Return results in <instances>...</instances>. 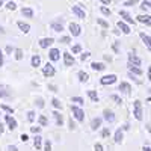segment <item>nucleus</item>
<instances>
[{
  "mask_svg": "<svg viewBox=\"0 0 151 151\" xmlns=\"http://www.w3.org/2000/svg\"><path fill=\"white\" fill-rule=\"evenodd\" d=\"M133 115H134V118L137 119V121H142V104H141V101L139 100H136V101L133 103Z\"/></svg>",
  "mask_w": 151,
  "mask_h": 151,
  "instance_id": "nucleus-1",
  "label": "nucleus"
},
{
  "mask_svg": "<svg viewBox=\"0 0 151 151\" xmlns=\"http://www.w3.org/2000/svg\"><path fill=\"white\" fill-rule=\"evenodd\" d=\"M71 110H73V115H74V118L77 119V121H83L85 119V112L80 109V107H77V106H71Z\"/></svg>",
  "mask_w": 151,
  "mask_h": 151,
  "instance_id": "nucleus-2",
  "label": "nucleus"
},
{
  "mask_svg": "<svg viewBox=\"0 0 151 151\" xmlns=\"http://www.w3.org/2000/svg\"><path fill=\"white\" fill-rule=\"evenodd\" d=\"M71 11H73V14H76L79 18H82V20L86 18V12L82 9L80 5H73V6H71Z\"/></svg>",
  "mask_w": 151,
  "mask_h": 151,
  "instance_id": "nucleus-3",
  "label": "nucleus"
},
{
  "mask_svg": "<svg viewBox=\"0 0 151 151\" xmlns=\"http://www.w3.org/2000/svg\"><path fill=\"white\" fill-rule=\"evenodd\" d=\"M100 82H101V85H112L116 82V76L115 74H109V76H104V77L100 79Z\"/></svg>",
  "mask_w": 151,
  "mask_h": 151,
  "instance_id": "nucleus-4",
  "label": "nucleus"
},
{
  "mask_svg": "<svg viewBox=\"0 0 151 151\" xmlns=\"http://www.w3.org/2000/svg\"><path fill=\"white\" fill-rule=\"evenodd\" d=\"M42 73H44L45 77H53V76H55V68H53V65L47 62V64L44 65V68H42Z\"/></svg>",
  "mask_w": 151,
  "mask_h": 151,
  "instance_id": "nucleus-5",
  "label": "nucleus"
},
{
  "mask_svg": "<svg viewBox=\"0 0 151 151\" xmlns=\"http://www.w3.org/2000/svg\"><path fill=\"white\" fill-rule=\"evenodd\" d=\"M80 26L77 23H70V32H71V35L73 36H79L80 35Z\"/></svg>",
  "mask_w": 151,
  "mask_h": 151,
  "instance_id": "nucleus-6",
  "label": "nucleus"
},
{
  "mask_svg": "<svg viewBox=\"0 0 151 151\" xmlns=\"http://www.w3.org/2000/svg\"><path fill=\"white\" fill-rule=\"evenodd\" d=\"M5 121L8 122V125H9L11 130H15V129H17V121L12 118L11 115H5Z\"/></svg>",
  "mask_w": 151,
  "mask_h": 151,
  "instance_id": "nucleus-7",
  "label": "nucleus"
},
{
  "mask_svg": "<svg viewBox=\"0 0 151 151\" xmlns=\"http://www.w3.org/2000/svg\"><path fill=\"white\" fill-rule=\"evenodd\" d=\"M53 42H55L53 38H42V40L40 41V47L41 48H47L48 45H52Z\"/></svg>",
  "mask_w": 151,
  "mask_h": 151,
  "instance_id": "nucleus-8",
  "label": "nucleus"
},
{
  "mask_svg": "<svg viewBox=\"0 0 151 151\" xmlns=\"http://www.w3.org/2000/svg\"><path fill=\"white\" fill-rule=\"evenodd\" d=\"M139 36H141V40L144 41V44L147 45V48H148V50H151V36L145 35L144 32H141V33H139Z\"/></svg>",
  "mask_w": 151,
  "mask_h": 151,
  "instance_id": "nucleus-9",
  "label": "nucleus"
},
{
  "mask_svg": "<svg viewBox=\"0 0 151 151\" xmlns=\"http://www.w3.org/2000/svg\"><path fill=\"white\" fill-rule=\"evenodd\" d=\"M103 115H104V119L107 121V122H113V121H115V113H113L112 110H104L103 112Z\"/></svg>",
  "mask_w": 151,
  "mask_h": 151,
  "instance_id": "nucleus-10",
  "label": "nucleus"
},
{
  "mask_svg": "<svg viewBox=\"0 0 151 151\" xmlns=\"http://www.w3.org/2000/svg\"><path fill=\"white\" fill-rule=\"evenodd\" d=\"M137 21L142 24H147V26H151V15H139Z\"/></svg>",
  "mask_w": 151,
  "mask_h": 151,
  "instance_id": "nucleus-11",
  "label": "nucleus"
},
{
  "mask_svg": "<svg viewBox=\"0 0 151 151\" xmlns=\"http://www.w3.org/2000/svg\"><path fill=\"white\" fill-rule=\"evenodd\" d=\"M118 27H119V29H121V32H122V33H125V35H129V33H130V27H129V24H125V23H124V21H121V20L118 21Z\"/></svg>",
  "mask_w": 151,
  "mask_h": 151,
  "instance_id": "nucleus-12",
  "label": "nucleus"
},
{
  "mask_svg": "<svg viewBox=\"0 0 151 151\" xmlns=\"http://www.w3.org/2000/svg\"><path fill=\"white\" fill-rule=\"evenodd\" d=\"M129 62H130V64H133V65H137V67L141 65V59L137 58L136 55H133V53H129Z\"/></svg>",
  "mask_w": 151,
  "mask_h": 151,
  "instance_id": "nucleus-13",
  "label": "nucleus"
},
{
  "mask_svg": "<svg viewBox=\"0 0 151 151\" xmlns=\"http://www.w3.org/2000/svg\"><path fill=\"white\" fill-rule=\"evenodd\" d=\"M64 64H65L67 67H70V65L74 64V58H73L70 53H64Z\"/></svg>",
  "mask_w": 151,
  "mask_h": 151,
  "instance_id": "nucleus-14",
  "label": "nucleus"
},
{
  "mask_svg": "<svg viewBox=\"0 0 151 151\" xmlns=\"http://www.w3.org/2000/svg\"><path fill=\"white\" fill-rule=\"evenodd\" d=\"M129 71L130 73H133V74H137V76H141L142 74V70L141 68H137V65H133V64H130V62H129Z\"/></svg>",
  "mask_w": 151,
  "mask_h": 151,
  "instance_id": "nucleus-15",
  "label": "nucleus"
},
{
  "mask_svg": "<svg viewBox=\"0 0 151 151\" xmlns=\"http://www.w3.org/2000/svg\"><path fill=\"white\" fill-rule=\"evenodd\" d=\"M119 17H121V18H124L127 23H134V21H133V18L130 17V14H129L127 11H119Z\"/></svg>",
  "mask_w": 151,
  "mask_h": 151,
  "instance_id": "nucleus-16",
  "label": "nucleus"
},
{
  "mask_svg": "<svg viewBox=\"0 0 151 151\" xmlns=\"http://www.w3.org/2000/svg\"><path fill=\"white\" fill-rule=\"evenodd\" d=\"M91 68H92L94 71H103L106 67H104V64H101V62H92Z\"/></svg>",
  "mask_w": 151,
  "mask_h": 151,
  "instance_id": "nucleus-17",
  "label": "nucleus"
},
{
  "mask_svg": "<svg viewBox=\"0 0 151 151\" xmlns=\"http://www.w3.org/2000/svg\"><path fill=\"white\" fill-rule=\"evenodd\" d=\"M17 26H18V27H20V30H21V32H24V33H27V32L30 30V26H29L27 23H23V21H18V23H17Z\"/></svg>",
  "mask_w": 151,
  "mask_h": 151,
  "instance_id": "nucleus-18",
  "label": "nucleus"
},
{
  "mask_svg": "<svg viewBox=\"0 0 151 151\" xmlns=\"http://www.w3.org/2000/svg\"><path fill=\"white\" fill-rule=\"evenodd\" d=\"M100 127H101V118H94L92 122H91V129L92 130H97Z\"/></svg>",
  "mask_w": 151,
  "mask_h": 151,
  "instance_id": "nucleus-19",
  "label": "nucleus"
},
{
  "mask_svg": "<svg viewBox=\"0 0 151 151\" xmlns=\"http://www.w3.org/2000/svg\"><path fill=\"white\" fill-rule=\"evenodd\" d=\"M119 91H122V92H130L132 91V86H130V83H127V82H122L121 85H119Z\"/></svg>",
  "mask_w": 151,
  "mask_h": 151,
  "instance_id": "nucleus-20",
  "label": "nucleus"
},
{
  "mask_svg": "<svg viewBox=\"0 0 151 151\" xmlns=\"http://www.w3.org/2000/svg\"><path fill=\"white\" fill-rule=\"evenodd\" d=\"M33 145H35V148H36V150H41V147H42V137H41L40 134H36V136H35Z\"/></svg>",
  "mask_w": 151,
  "mask_h": 151,
  "instance_id": "nucleus-21",
  "label": "nucleus"
},
{
  "mask_svg": "<svg viewBox=\"0 0 151 151\" xmlns=\"http://www.w3.org/2000/svg\"><path fill=\"white\" fill-rule=\"evenodd\" d=\"M48 56H50L52 60H58L59 59V50L58 48H52V50H50V53H48Z\"/></svg>",
  "mask_w": 151,
  "mask_h": 151,
  "instance_id": "nucleus-22",
  "label": "nucleus"
},
{
  "mask_svg": "<svg viewBox=\"0 0 151 151\" xmlns=\"http://www.w3.org/2000/svg\"><path fill=\"white\" fill-rule=\"evenodd\" d=\"M21 14L26 17V18H32V17H33V11H32L30 8H23V9H21Z\"/></svg>",
  "mask_w": 151,
  "mask_h": 151,
  "instance_id": "nucleus-23",
  "label": "nucleus"
},
{
  "mask_svg": "<svg viewBox=\"0 0 151 151\" xmlns=\"http://www.w3.org/2000/svg\"><path fill=\"white\" fill-rule=\"evenodd\" d=\"M50 26H52V29H53L55 32H62V30H64V27H62V23H58V21L52 23Z\"/></svg>",
  "mask_w": 151,
  "mask_h": 151,
  "instance_id": "nucleus-24",
  "label": "nucleus"
},
{
  "mask_svg": "<svg viewBox=\"0 0 151 151\" xmlns=\"http://www.w3.org/2000/svg\"><path fill=\"white\" fill-rule=\"evenodd\" d=\"M88 97H89L94 103H97V101H98V94H97L95 91H92V89H91V91H88Z\"/></svg>",
  "mask_w": 151,
  "mask_h": 151,
  "instance_id": "nucleus-25",
  "label": "nucleus"
},
{
  "mask_svg": "<svg viewBox=\"0 0 151 151\" xmlns=\"http://www.w3.org/2000/svg\"><path fill=\"white\" fill-rule=\"evenodd\" d=\"M115 142L116 144H121L122 142V130L121 129H118L116 133H115Z\"/></svg>",
  "mask_w": 151,
  "mask_h": 151,
  "instance_id": "nucleus-26",
  "label": "nucleus"
},
{
  "mask_svg": "<svg viewBox=\"0 0 151 151\" xmlns=\"http://www.w3.org/2000/svg\"><path fill=\"white\" fill-rule=\"evenodd\" d=\"M40 64H41V58L38 55L32 56V67H40Z\"/></svg>",
  "mask_w": 151,
  "mask_h": 151,
  "instance_id": "nucleus-27",
  "label": "nucleus"
},
{
  "mask_svg": "<svg viewBox=\"0 0 151 151\" xmlns=\"http://www.w3.org/2000/svg\"><path fill=\"white\" fill-rule=\"evenodd\" d=\"M53 116H55V119H56V124L58 125H62V122H64V119H62V115L59 112H53Z\"/></svg>",
  "mask_w": 151,
  "mask_h": 151,
  "instance_id": "nucleus-28",
  "label": "nucleus"
},
{
  "mask_svg": "<svg viewBox=\"0 0 151 151\" xmlns=\"http://www.w3.org/2000/svg\"><path fill=\"white\" fill-rule=\"evenodd\" d=\"M79 80L80 82H88V79H89V77H88V74L85 73V71H79Z\"/></svg>",
  "mask_w": 151,
  "mask_h": 151,
  "instance_id": "nucleus-29",
  "label": "nucleus"
},
{
  "mask_svg": "<svg viewBox=\"0 0 151 151\" xmlns=\"http://www.w3.org/2000/svg\"><path fill=\"white\" fill-rule=\"evenodd\" d=\"M15 59L17 60H21L23 59V50H20V48L15 50Z\"/></svg>",
  "mask_w": 151,
  "mask_h": 151,
  "instance_id": "nucleus-30",
  "label": "nucleus"
},
{
  "mask_svg": "<svg viewBox=\"0 0 151 151\" xmlns=\"http://www.w3.org/2000/svg\"><path fill=\"white\" fill-rule=\"evenodd\" d=\"M38 121H40V124L42 125V127H45V125L48 124V121H47V118H45L44 115H41V116H40V119H38Z\"/></svg>",
  "mask_w": 151,
  "mask_h": 151,
  "instance_id": "nucleus-31",
  "label": "nucleus"
},
{
  "mask_svg": "<svg viewBox=\"0 0 151 151\" xmlns=\"http://www.w3.org/2000/svg\"><path fill=\"white\" fill-rule=\"evenodd\" d=\"M110 100H113V101H116L118 104H121V103H122L121 97H118V95H115V94H113V95H110Z\"/></svg>",
  "mask_w": 151,
  "mask_h": 151,
  "instance_id": "nucleus-32",
  "label": "nucleus"
},
{
  "mask_svg": "<svg viewBox=\"0 0 151 151\" xmlns=\"http://www.w3.org/2000/svg\"><path fill=\"white\" fill-rule=\"evenodd\" d=\"M73 103H77V104H85L83 98H80V97H73Z\"/></svg>",
  "mask_w": 151,
  "mask_h": 151,
  "instance_id": "nucleus-33",
  "label": "nucleus"
},
{
  "mask_svg": "<svg viewBox=\"0 0 151 151\" xmlns=\"http://www.w3.org/2000/svg\"><path fill=\"white\" fill-rule=\"evenodd\" d=\"M0 107H2L5 112H8V113H12V112H14V109H12V107H9V106H6V104H2Z\"/></svg>",
  "mask_w": 151,
  "mask_h": 151,
  "instance_id": "nucleus-34",
  "label": "nucleus"
},
{
  "mask_svg": "<svg viewBox=\"0 0 151 151\" xmlns=\"http://www.w3.org/2000/svg\"><path fill=\"white\" fill-rule=\"evenodd\" d=\"M52 103H53V106H55L56 109H60V101H59L58 98H53V100H52Z\"/></svg>",
  "mask_w": 151,
  "mask_h": 151,
  "instance_id": "nucleus-35",
  "label": "nucleus"
},
{
  "mask_svg": "<svg viewBox=\"0 0 151 151\" xmlns=\"http://www.w3.org/2000/svg\"><path fill=\"white\" fill-rule=\"evenodd\" d=\"M27 119H29L30 122H32V121L35 119V112H33V110H30V112H27Z\"/></svg>",
  "mask_w": 151,
  "mask_h": 151,
  "instance_id": "nucleus-36",
  "label": "nucleus"
},
{
  "mask_svg": "<svg viewBox=\"0 0 151 151\" xmlns=\"http://www.w3.org/2000/svg\"><path fill=\"white\" fill-rule=\"evenodd\" d=\"M44 150H45V151H52V142L47 141V142L44 144Z\"/></svg>",
  "mask_w": 151,
  "mask_h": 151,
  "instance_id": "nucleus-37",
  "label": "nucleus"
},
{
  "mask_svg": "<svg viewBox=\"0 0 151 151\" xmlns=\"http://www.w3.org/2000/svg\"><path fill=\"white\" fill-rule=\"evenodd\" d=\"M6 8H8V9H11V11H14V9L17 8V5H15L14 2H9V3L6 5Z\"/></svg>",
  "mask_w": 151,
  "mask_h": 151,
  "instance_id": "nucleus-38",
  "label": "nucleus"
},
{
  "mask_svg": "<svg viewBox=\"0 0 151 151\" xmlns=\"http://www.w3.org/2000/svg\"><path fill=\"white\" fill-rule=\"evenodd\" d=\"M36 104H38V107L42 109V107H44V100H42V98H38V100H36Z\"/></svg>",
  "mask_w": 151,
  "mask_h": 151,
  "instance_id": "nucleus-39",
  "label": "nucleus"
},
{
  "mask_svg": "<svg viewBox=\"0 0 151 151\" xmlns=\"http://www.w3.org/2000/svg\"><path fill=\"white\" fill-rule=\"evenodd\" d=\"M80 50H82V45L77 44V45H74V47H73V53H79Z\"/></svg>",
  "mask_w": 151,
  "mask_h": 151,
  "instance_id": "nucleus-40",
  "label": "nucleus"
},
{
  "mask_svg": "<svg viewBox=\"0 0 151 151\" xmlns=\"http://www.w3.org/2000/svg\"><path fill=\"white\" fill-rule=\"evenodd\" d=\"M101 12L104 15H110V9H107L106 6H101Z\"/></svg>",
  "mask_w": 151,
  "mask_h": 151,
  "instance_id": "nucleus-41",
  "label": "nucleus"
},
{
  "mask_svg": "<svg viewBox=\"0 0 151 151\" xmlns=\"http://www.w3.org/2000/svg\"><path fill=\"white\" fill-rule=\"evenodd\" d=\"M141 8H142V9H147V8H151V2H142V5H141Z\"/></svg>",
  "mask_w": 151,
  "mask_h": 151,
  "instance_id": "nucleus-42",
  "label": "nucleus"
},
{
  "mask_svg": "<svg viewBox=\"0 0 151 151\" xmlns=\"http://www.w3.org/2000/svg\"><path fill=\"white\" fill-rule=\"evenodd\" d=\"M89 56H91V53H89V52H85V53L80 56V59H82V60H86V59L89 58Z\"/></svg>",
  "mask_w": 151,
  "mask_h": 151,
  "instance_id": "nucleus-43",
  "label": "nucleus"
},
{
  "mask_svg": "<svg viewBox=\"0 0 151 151\" xmlns=\"http://www.w3.org/2000/svg\"><path fill=\"white\" fill-rule=\"evenodd\" d=\"M30 132L35 133V134H38V133L41 132V127H30Z\"/></svg>",
  "mask_w": 151,
  "mask_h": 151,
  "instance_id": "nucleus-44",
  "label": "nucleus"
},
{
  "mask_svg": "<svg viewBox=\"0 0 151 151\" xmlns=\"http://www.w3.org/2000/svg\"><path fill=\"white\" fill-rule=\"evenodd\" d=\"M60 42L68 44V42H70V36H62V38H60Z\"/></svg>",
  "mask_w": 151,
  "mask_h": 151,
  "instance_id": "nucleus-45",
  "label": "nucleus"
},
{
  "mask_svg": "<svg viewBox=\"0 0 151 151\" xmlns=\"http://www.w3.org/2000/svg\"><path fill=\"white\" fill-rule=\"evenodd\" d=\"M98 24H101L103 27H109V24H107L104 20H101V18H98Z\"/></svg>",
  "mask_w": 151,
  "mask_h": 151,
  "instance_id": "nucleus-46",
  "label": "nucleus"
},
{
  "mask_svg": "<svg viewBox=\"0 0 151 151\" xmlns=\"http://www.w3.org/2000/svg\"><path fill=\"white\" fill-rule=\"evenodd\" d=\"M101 134H103V137H106V136H109V134H110V130H109V129H104V130L101 132Z\"/></svg>",
  "mask_w": 151,
  "mask_h": 151,
  "instance_id": "nucleus-47",
  "label": "nucleus"
},
{
  "mask_svg": "<svg viewBox=\"0 0 151 151\" xmlns=\"http://www.w3.org/2000/svg\"><path fill=\"white\" fill-rule=\"evenodd\" d=\"M134 3H136V0H129V2L124 3V6H132V5H134Z\"/></svg>",
  "mask_w": 151,
  "mask_h": 151,
  "instance_id": "nucleus-48",
  "label": "nucleus"
},
{
  "mask_svg": "<svg viewBox=\"0 0 151 151\" xmlns=\"http://www.w3.org/2000/svg\"><path fill=\"white\" fill-rule=\"evenodd\" d=\"M20 139H21L23 142H27V139H29V137H27V134H24V133H23V134L20 136Z\"/></svg>",
  "mask_w": 151,
  "mask_h": 151,
  "instance_id": "nucleus-49",
  "label": "nucleus"
},
{
  "mask_svg": "<svg viewBox=\"0 0 151 151\" xmlns=\"http://www.w3.org/2000/svg\"><path fill=\"white\" fill-rule=\"evenodd\" d=\"M95 151H103V147H101V144H97V145H95Z\"/></svg>",
  "mask_w": 151,
  "mask_h": 151,
  "instance_id": "nucleus-50",
  "label": "nucleus"
},
{
  "mask_svg": "<svg viewBox=\"0 0 151 151\" xmlns=\"http://www.w3.org/2000/svg\"><path fill=\"white\" fill-rule=\"evenodd\" d=\"M8 150H9V151H18L15 145H9V147H8Z\"/></svg>",
  "mask_w": 151,
  "mask_h": 151,
  "instance_id": "nucleus-51",
  "label": "nucleus"
},
{
  "mask_svg": "<svg viewBox=\"0 0 151 151\" xmlns=\"http://www.w3.org/2000/svg\"><path fill=\"white\" fill-rule=\"evenodd\" d=\"M3 65V53H2V50H0V67Z\"/></svg>",
  "mask_w": 151,
  "mask_h": 151,
  "instance_id": "nucleus-52",
  "label": "nucleus"
},
{
  "mask_svg": "<svg viewBox=\"0 0 151 151\" xmlns=\"http://www.w3.org/2000/svg\"><path fill=\"white\" fill-rule=\"evenodd\" d=\"M48 89H52V91L56 92V86H55V85H48Z\"/></svg>",
  "mask_w": 151,
  "mask_h": 151,
  "instance_id": "nucleus-53",
  "label": "nucleus"
},
{
  "mask_svg": "<svg viewBox=\"0 0 151 151\" xmlns=\"http://www.w3.org/2000/svg\"><path fill=\"white\" fill-rule=\"evenodd\" d=\"M100 2H101L103 5H109V3H110V0H100Z\"/></svg>",
  "mask_w": 151,
  "mask_h": 151,
  "instance_id": "nucleus-54",
  "label": "nucleus"
},
{
  "mask_svg": "<svg viewBox=\"0 0 151 151\" xmlns=\"http://www.w3.org/2000/svg\"><path fill=\"white\" fill-rule=\"evenodd\" d=\"M3 132H5V129H3V124H2V122H0V134H2Z\"/></svg>",
  "mask_w": 151,
  "mask_h": 151,
  "instance_id": "nucleus-55",
  "label": "nucleus"
},
{
  "mask_svg": "<svg viewBox=\"0 0 151 151\" xmlns=\"http://www.w3.org/2000/svg\"><path fill=\"white\" fill-rule=\"evenodd\" d=\"M6 52H8V53H11V52H12V47H11V45H8V47H6Z\"/></svg>",
  "mask_w": 151,
  "mask_h": 151,
  "instance_id": "nucleus-56",
  "label": "nucleus"
},
{
  "mask_svg": "<svg viewBox=\"0 0 151 151\" xmlns=\"http://www.w3.org/2000/svg\"><path fill=\"white\" fill-rule=\"evenodd\" d=\"M74 127H76V125H74V122H73V119H71V121H70V129H74Z\"/></svg>",
  "mask_w": 151,
  "mask_h": 151,
  "instance_id": "nucleus-57",
  "label": "nucleus"
},
{
  "mask_svg": "<svg viewBox=\"0 0 151 151\" xmlns=\"http://www.w3.org/2000/svg\"><path fill=\"white\" fill-rule=\"evenodd\" d=\"M148 79H150V80H151V67H150V68H148Z\"/></svg>",
  "mask_w": 151,
  "mask_h": 151,
  "instance_id": "nucleus-58",
  "label": "nucleus"
},
{
  "mask_svg": "<svg viewBox=\"0 0 151 151\" xmlns=\"http://www.w3.org/2000/svg\"><path fill=\"white\" fill-rule=\"evenodd\" d=\"M147 129H148V132L151 133V124H147Z\"/></svg>",
  "mask_w": 151,
  "mask_h": 151,
  "instance_id": "nucleus-59",
  "label": "nucleus"
},
{
  "mask_svg": "<svg viewBox=\"0 0 151 151\" xmlns=\"http://www.w3.org/2000/svg\"><path fill=\"white\" fill-rule=\"evenodd\" d=\"M144 151H151V148L150 147H144Z\"/></svg>",
  "mask_w": 151,
  "mask_h": 151,
  "instance_id": "nucleus-60",
  "label": "nucleus"
},
{
  "mask_svg": "<svg viewBox=\"0 0 151 151\" xmlns=\"http://www.w3.org/2000/svg\"><path fill=\"white\" fill-rule=\"evenodd\" d=\"M3 5V0H0V6H2Z\"/></svg>",
  "mask_w": 151,
  "mask_h": 151,
  "instance_id": "nucleus-61",
  "label": "nucleus"
},
{
  "mask_svg": "<svg viewBox=\"0 0 151 151\" xmlns=\"http://www.w3.org/2000/svg\"><path fill=\"white\" fill-rule=\"evenodd\" d=\"M0 32H3V27L2 26H0Z\"/></svg>",
  "mask_w": 151,
  "mask_h": 151,
  "instance_id": "nucleus-62",
  "label": "nucleus"
}]
</instances>
